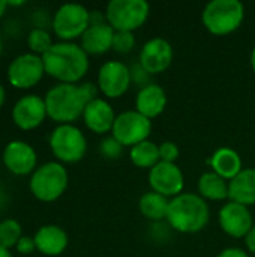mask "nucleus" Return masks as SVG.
I'll return each instance as SVG.
<instances>
[{"instance_id": "obj_1", "label": "nucleus", "mask_w": 255, "mask_h": 257, "mask_svg": "<svg viewBox=\"0 0 255 257\" xmlns=\"http://www.w3.org/2000/svg\"><path fill=\"white\" fill-rule=\"evenodd\" d=\"M98 98V86L93 83H59L48 89L44 96L47 114L62 123H72L83 116L86 105Z\"/></svg>"}, {"instance_id": "obj_2", "label": "nucleus", "mask_w": 255, "mask_h": 257, "mask_svg": "<svg viewBox=\"0 0 255 257\" xmlns=\"http://www.w3.org/2000/svg\"><path fill=\"white\" fill-rule=\"evenodd\" d=\"M45 72L60 83L75 84L89 71V54L75 42H56L42 54Z\"/></svg>"}, {"instance_id": "obj_3", "label": "nucleus", "mask_w": 255, "mask_h": 257, "mask_svg": "<svg viewBox=\"0 0 255 257\" xmlns=\"http://www.w3.org/2000/svg\"><path fill=\"white\" fill-rule=\"evenodd\" d=\"M165 220L168 226L179 233H198L207 226L210 220V209L201 196L182 193L170 200Z\"/></svg>"}, {"instance_id": "obj_4", "label": "nucleus", "mask_w": 255, "mask_h": 257, "mask_svg": "<svg viewBox=\"0 0 255 257\" xmlns=\"http://www.w3.org/2000/svg\"><path fill=\"white\" fill-rule=\"evenodd\" d=\"M245 20V6L239 0H212L201 12L204 29L215 36L234 33Z\"/></svg>"}, {"instance_id": "obj_5", "label": "nucleus", "mask_w": 255, "mask_h": 257, "mask_svg": "<svg viewBox=\"0 0 255 257\" xmlns=\"http://www.w3.org/2000/svg\"><path fill=\"white\" fill-rule=\"evenodd\" d=\"M104 14L114 32L134 33L149 20L150 5L146 0H111Z\"/></svg>"}, {"instance_id": "obj_6", "label": "nucleus", "mask_w": 255, "mask_h": 257, "mask_svg": "<svg viewBox=\"0 0 255 257\" xmlns=\"http://www.w3.org/2000/svg\"><path fill=\"white\" fill-rule=\"evenodd\" d=\"M68 187V172L63 164L50 161L32 173L30 190L42 202H53L59 199Z\"/></svg>"}, {"instance_id": "obj_7", "label": "nucleus", "mask_w": 255, "mask_h": 257, "mask_svg": "<svg viewBox=\"0 0 255 257\" xmlns=\"http://www.w3.org/2000/svg\"><path fill=\"white\" fill-rule=\"evenodd\" d=\"M50 148L57 160L63 163H77L86 155L87 140L78 126L62 123L53 130L50 136Z\"/></svg>"}, {"instance_id": "obj_8", "label": "nucleus", "mask_w": 255, "mask_h": 257, "mask_svg": "<svg viewBox=\"0 0 255 257\" xmlns=\"http://www.w3.org/2000/svg\"><path fill=\"white\" fill-rule=\"evenodd\" d=\"M89 26L90 11L80 3H65L53 17V30L65 42L81 38Z\"/></svg>"}, {"instance_id": "obj_9", "label": "nucleus", "mask_w": 255, "mask_h": 257, "mask_svg": "<svg viewBox=\"0 0 255 257\" xmlns=\"http://www.w3.org/2000/svg\"><path fill=\"white\" fill-rule=\"evenodd\" d=\"M152 134V120L134 110L122 111L116 116L111 136L123 146L132 148L138 143L149 140Z\"/></svg>"}, {"instance_id": "obj_10", "label": "nucleus", "mask_w": 255, "mask_h": 257, "mask_svg": "<svg viewBox=\"0 0 255 257\" xmlns=\"http://www.w3.org/2000/svg\"><path fill=\"white\" fill-rule=\"evenodd\" d=\"M132 84V72L120 60H108L98 71V90L108 99L123 96Z\"/></svg>"}, {"instance_id": "obj_11", "label": "nucleus", "mask_w": 255, "mask_h": 257, "mask_svg": "<svg viewBox=\"0 0 255 257\" xmlns=\"http://www.w3.org/2000/svg\"><path fill=\"white\" fill-rule=\"evenodd\" d=\"M149 185L152 191L171 200L183 193L185 176L177 164L159 161L149 170Z\"/></svg>"}, {"instance_id": "obj_12", "label": "nucleus", "mask_w": 255, "mask_h": 257, "mask_svg": "<svg viewBox=\"0 0 255 257\" xmlns=\"http://www.w3.org/2000/svg\"><path fill=\"white\" fill-rule=\"evenodd\" d=\"M45 68L42 56L24 53L17 56L8 66V80L12 86L27 89L35 86L44 75Z\"/></svg>"}, {"instance_id": "obj_13", "label": "nucleus", "mask_w": 255, "mask_h": 257, "mask_svg": "<svg viewBox=\"0 0 255 257\" xmlns=\"http://www.w3.org/2000/svg\"><path fill=\"white\" fill-rule=\"evenodd\" d=\"M173 47L171 44L161 38H152L140 50L138 54V65L149 74V75H158L165 72L170 65L173 63Z\"/></svg>"}, {"instance_id": "obj_14", "label": "nucleus", "mask_w": 255, "mask_h": 257, "mask_svg": "<svg viewBox=\"0 0 255 257\" xmlns=\"http://www.w3.org/2000/svg\"><path fill=\"white\" fill-rule=\"evenodd\" d=\"M218 221L222 232L236 239L240 238L245 239V236L249 233V230L254 226V220L249 208L231 200H228L221 206L218 214Z\"/></svg>"}, {"instance_id": "obj_15", "label": "nucleus", "mask_w": 255, "mask_h": 257, "mask_svg": "<svg viewBox=\"0 0 255 257\" xmlns=\"http://www.w3.org/2000/svg\"><path fill=\"white\" fill-rule=\"evenodd\" d=\"M45 116H47L45 101L39 95H24L15 102L12 108L14 122L23 130H32L41 125Z\"/></svg>"}, {"instance_id": "obj_16", "label": "nucleus", "mask_w": 255, "mask_h": 257, "mask_svg": "<svg viewBox=\"0 0 255 257\" xmlns=\"http://www.w3.org/2000/svg\"><path fill=\"white\" fill-rule=\"evenodd\" d=\"M116 113L113 105L104 99V98H95L93 101H90L83 113V119L86 126L95 133V134H107L111 133L114 120H116Z\"/></svg>"}, {"instance_id": "obj_17", "label": "nucleus", "mask_w": 255, "mask_h": 257, "mask_svg": "<svg viewBox=\"0 0 255 257\" xmlns=\"http://www.w3.org/2000/svg\"><path fill=\"white\" fill-rule=\"evenodd\" d=\"M35 149L21 140L9 142L3 149V163L15 175H27L36 166Z\"/></svg>"}, {"instance_id": "obj_18", "label": "nucleus", "mask_w": 255, "mask_h": 257, "mask_svg": "<svg viewBox=\"0 0 255 257\" xmlns=\"http://www.w3.org/2000/svg\"><path fill=\"white\" fill-rule=\"evenodd\" d=\"M167 102L168 98L164 87L155 83H149L138 90L135 96V110L152 120L164 113Z\"/></svg>"}, {"instance_id": "obj_19", "label": "nucleus", "mask_w": 255, "mask_h": 257, "mask_svg": "<svg viewBox=\"0 0 255 257\" xmlns=\"http://www.w3.org/2000/svg\"><path fill=\"white\" fill-rule=\"evenodd\" d=\"M114 30L110 27L108 23L102 24H90L89 29L83 33L81 39V48L87 54L101 56L107 51L113 50V39H114Z\"/></svg>"}, {"instance_id": "obj_20", "label": "nucleus", "mask_w": 255, "mask_h": 257, "mask_svg": "<svg viewBox=\"0 0 255 257\" xmlns=\"http://www.w3.org/2000/svg\"><path fill=\"white\" fill-rule=\"evenodd\" d=\"M209 166L213 173H216L228 182L243 170V161L239 152L227 146H222L212 154Z\"/></svg>"}, {"instance_id": "obj_21", "label": "nucleus", "mask_w": 255, "mask_h": 257, "mask_svg": "<svg viewBox=\"0 0 255 257\" xmlns=\"http://www.w3.org/2000/svg\"><path fill=\"white\" fill-rule=\"evenodd\" d=\"M36 248L47 256H59L68 247L66 232L56 224H45L39 227L33 236Z\"/></svg>"}, {"instance_id": "obj_22", "label": "nucleus", "mask_w": 255, "mask_h": 257, "mask_svg": "<svg viewBox=\"0 0 255 257\" xmlns=\"http://www.w3.org/2000/svg\"><path fill=\"white\" fill-rule=\"evenodd\" d=\"M228 200L243 206L255 205V169H243L234 179L228 182Z\"/></svg>"}, {"instance_id": "obj_23", "label": "nucleus", "mask_w": 255, "mask_h": 257, "mask_svg": "<svg viewBox=\"0 0 255 257\" xmlns=\"http://www.w3.org/2000/svg\"><path fill=\"white\" fill-rule=\"evenodd\" d=\"M198 196H201L204 200L210 202H222L228 199V181L222 179L216 173L204 172L198 178Z\"/></svg>"}, {"instance_id": "obj_24", "label": "nucleus", "mask_w": 255, "mask_h": 257, "mask_svg": "<svg viewBox=\"0 0 255 257\" xmlns=\"http://www.w3.org/2000/svg\"><path fill=\"white\" fill-rule=\"evenodd\" d=\"M170 206V199L155 193L149 191L144 193L138 200V209L141 215L150 221H162L167 218Z\"/></svg>"}, {"instance_id": "obj_25", "label": "nucleus", "mask_w": 255, "mask_h": 257, "mask_svg": "<svg viewBox=\"0 0 255 257\" xmlns=\"http://www.w3.org/2000/svg\"><path fill=\"white\" fill-rule=\"evenodd\" d=\"M129 160L135 167L150 170L152 167H155L161 161L159 145H156L152 140H146L143 143H138L129 149Z\"/></svg>"}, {"instance_id": "obj_26", "label": "nucleus", "mask_w": 255, "mask_h": 257, "mask_svg": "<svg viewBox=\"0 0 255 257\" xmlns=\"http://www.w3.org/2000/svg\"><path fill=\"white\" fill-rule=\"evenodd\" d=\"M21 224L14 218H6L0 221V245L9 248L17 245L18 239L21 238Z\"/></svg>"}, {"instance_id": "obj_27", "label": "nucleus", "mask_w": 255, "mask_h": 257, "mask_svg": "<svg viewBox=\"0 0 255 257\" xmlns=\"http://www.w3.org/2000/svg\"><path fill=\"white\" fill-rule=\"evenodd\" d=\"M27 44L35 54L36 53L45 54L53 47V39H51V35L45 29L35 27L30 30V33L27 36Z\"/></svg>"}, {"instance_id": "obj_28", "label": "nucleus", "mask_w": 255, "mask_h": 257, "mask_svg": "<svg viewBox=\"0 0 255 257\" xmlns=\"http://www.w3.org/2000/svg\"><path fill=\"white\" fill-rule=\"evenodd\" d=\"M135 48V36L131 32H116L113 50L119 54H129Z\"/></svg>"}, {"instance_id": "obj_29", "label": "nucleus", "mask_w": 255, "mask_h": 257, "mask_svg": "<svg viewBox=\"0 0 255 257\" xmlns=\"http://www.w3.org/2000/svg\"><path fill=\"white\" fill-rule=\"evenodd\" d=\"M99 152L105 160H119L123 154V146L111 136L99 143Z\"/></svg>"}, {"instance_id": "obj_30", "label": "nucleus", "mask_w": 255, "mask_h": 257, "mask_svg": "<svg viewBox=\"0 0 255 257\" xmlns=\"http://www.w3.org/2000/svg\"><path fill=\"white\" fill-rule=\"evenodd\" d=\"M180 149L174 142H162L159 145V158L164 163H174L179 160Z\"/></svg>"}, {"instance_id": "obj_31", "label": "nucleus", "mask_w": 255, "mask_h": 257, "mask_svg": "<svg viewBox=\"0 0 255 257\" xmlns=\"http://www.w3.org/2000/svg\"><path fill=\"white\" fill-rule=\"evenodd\" d=\"M15 247H17L18 253H21V254H29V253H32L36 248L35 239L30 238V236H21Z\"/></svg>"}, {"instance_id": "obj_32", "label": "nucleus", "mask_w": 255, "mask_h": 257, "mask_svg": "<svg viewBox=\"0 0 255 257\" xmlns=\"http://www.w3.org/2000/svg\"><path fill=\"white\" fill-rule=\"evenodd\" d=\"M216 257H251L249 253L243 248H239V247H228V248H224L219 254Z\"/></svg>"}, {"instance_id": "obj_33", "label": "nucleus", "mask_w": 255, "mask_h": 257, "mask_svg": "<svg viewBox=\"0 0 255 257\" xmlns=\"http://www.w3.org/2000/svg\"><path fill=\"white\" fill-rule=\"evenodd\" d=\"M245 245H246L248 253L255 254V224L252 226V229L249 230V233L245 236Z\"/></svg>"}, {"instance_id": "obj_34", "label": "nucleus", "mask_w": 255, "mask_h": 257, "mask_svg": "<svg viewBox=\"0 0 255 257\" xmlns=\"http://www.w3.org/2000/svg\"><path fill=\"white\" fill-rule=\"evenodd\" d=\"M249 63H251V68H252V71H254V74H255V45H254V48L251 50V56H249Z\"/></svg>"}, {"instance_id": "obj_35", "label": "nucleus", "mask_w": 255, "mask_h": 257, "mask_svg": "<svg viewBox=\"0 0 255 257\" xmlns=\"http://www.w3.org/2000/svg\"><path fill=\"white\" fill-rule=\"evenodd\" d=\"M0 257H12V254L9 253L8 248H5V247L0 245Z\"/></svg>"}, {"instance_id": "obj_36", "label": "nucleus", "mask_w": 255, "mask_h": 257, "mask_svg": "<svg viewBox=\"0 0 255 257\" xmlns=\"http://www.w3.org/2000/svg\"><path fill=\"white\" fill-rule=\"evenodd\" d=\"M6 6H8V3H6L5 0H0V17L5 14V11H6Z\"/></svg>"}, {"instance_id": "obj_37", "label": "nucleus", "mask_w": 255, "mask_h": 257, "mask_svg": "<svg viewBox=\"0 0 255 257\" xmlns=\"http://www.w3.org/2000/svg\"><path fill=\"white\" fill-rule=\"evenodd\" d=\"M3 101H5V87L0 84V107H2V104H3Z\"/></svg>"}, {"instance_id": "obj_38", "label": "nucleus", "mask_w": 255, "mask_h": 257, "mask_svg": "<svg viewBox=\"0 0 255 257\" xmlns=\"http://www.w3.org/2000/svg\"><path fill=\"white\" fill-rule=\"evenodd\" d=\"M6 3H8V5H14V6H18V5H24V2H9V0H8Z\"/></svg>"}, {"instance_id": "obj_39", "label": "nucleus", "mask_w": 255, "mask_h": 257, "mask_svg": "<svg viewBox=\"0 0 255 257\" xmlns=\"http://www.w3.org/2000/svg\"><path fill=\"white\" fill-rule=\"evenodd\" d=\"M0 53H2V38H0Z\"/></svg>"}]
</instances>
